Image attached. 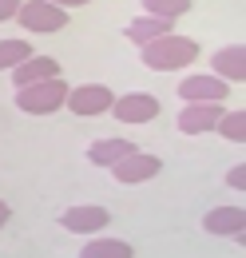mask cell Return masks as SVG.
Listing matches in <instances>:
<instances>
[{
    "instance_id": "1",
    "label": "cell",
    "mask_w": 246,
    "mask_h": 258,
    "mask_svg": "<svg viewBox=\"0 0 246 258\" xmlns=\"http://www.w3.org/2000/svg\"><path fill=\"white\" fill-rule=\"evenodd\" d=\"M139 60L151 72H183V68H191L199 60V40L195 36H179V32L159 36V40L139 48Z\"/></svg>"
},
{
    "instance_id": "2",
    "label": "cell",
    "mask_w": 246,
    "mask_h": 258,
    "mask_svg": "<svg viewBox=\"0 0 246 258\" xmlns=\"http://www.w3.org/2000/svg\"><path fill=\"white\" fill-rule=\"evenodd\" d=\"M64 99H68V84L60 76L56 80H44V84H28V88H16V107L24 115H52L60 111Z\"/></svg>"
},
{
    "instance_id": "3",
    "label": "cell",
    "mask_w": 246,
    "mask_h": 258,
    "mask_svg": "<svg viewBox=\"0 0 246 258\" xmlns=\"http://www.w3.org/2000/svg\"><path fill=\"white\" fill-rule=\"evenodd\" d=\"M16 24L24 32H60V28H68V12L56 8L52 0H20Z\"/></svg>"
},
{
    "instance_id": "4",
    "label": "cell",
    "mask_w": 246,
    "mask_h": 258,
    "mask_svg": "<svg viewBox=\"0 0 246 258\" xmlns=\"http://www.w3.org/2000/svg\"><path fill=\"white\" fill-rule=\"evenodd\" d=\"M111 103H115V96H111L107 84H80V88H68V99H64V107H68L72 115H84V119L111 111Z\"/></svg>"
},
{
    "instance_id": "5",
    "label": "cell",
    "mask_w": 246,
    "mask_h": 258,
    "mask_svg": "<svg viewBox=\"0 0 246 258\" xmlns=\"http://www.w3.org/2000/svg\"><path fill=\"white\" fill-rule=\"evenodd\" d=\"M230 96V84H222L211 72H191L179 80V99L183 103H226Z\"/></svg>"
},
{
    "instance_id": "6",
    "label": "cell",
    "mask_w": 246,
    "mask_h": 258,
    "mask_svg": "<svg viewBox=\"0 0 246 258\" xmlns=\"http://www.w3.org/2000/svg\"><path fill=\"white\" fill-rule=\"evenodd\" d=\"M159 96H151V92H123V96H115V103H111V115L119 119V123H151L155 115H159Z\"/></svg>"
},
{
    "instance_id": "7",
    "label": "cell",
    "mask_w": 246,
    "mask_h": 258,
    "mask_svg": "<svg viewBox=\"0 0 246 258\" xmlns=\"http://www.w3.org/2000/svg\"><path fill=\"white\" fill-rule=\"evenodd\" d=\"M60 226L64 230H72V234H99V230H107L111 226V211L107 207H99V203H80V207H68L60 215Z\"/></svg>"
},
{
    "instance_id": "8",
    "label": "cell",
    "mask_w": 246,
    "mask_h": 258,
    "mask_svg": "<svg viewBox=\"0 0 246 258\" xmlns=\"http://www.w3.org/2000/svg\"><path fill=\"white\" fill-rule=\"evenodd\" d=\"M163 171V159L159 155H151V151H131L127 159H119L115 167H111V179L115 183H123V187H135V183H147V179H155Z\"/></svg>"
},
{
    "instance_id": "9",
    "label": "cell",
    "mask_w": 246,
    "mask_h": 258,
    "mask_svg": "<svg viewBox=\"0 0 246 258\" xmlns=\"http://www.w3.org/2000/svg\"><path fill=\"white\" fill-rule=\"evenodd\" d=\"M222 103H183V111H179V131L183 135H207V131L218 127V119H222Z\"/></svg>"
},
{
    "instance_id": "10",
    "label": "cell",
    "mask_w": 246,
    "mask_h": 258,
    "mask_svg": "<svg viewBox=\"0 0 246 258\" xmlns=\"http://www.w3.org/2000/svg\"><path fill=\"white\" fill-rule=\"evenodd\" d=\"M203 230L207 234H218V238H238L242 242V230H246V211L242 203L238 207H215L203 215Z\"/></svg>"
},
{
    "instance_id": "11",
    "label": "cell",
    "mask_w": 246,
    "mask_h": 258,
    "mask_svg": "<svg viewBox=\"0 0 246 258\" xmlns=\"http://www.w3.org/2000/svg\"><path fill=\"white\" fill-rule=\"evenodd\" d=\"M211 76H218L222 84H242L246 80V48L238 44H226L211 56Z\"/></svg>"
},
{
    "instance_id": "12",
    "label": "cell",
    "mask_w": 246,
    "mask_h": 258,
    "mask_svg": "<svg viewBox=\"0 0 246 258\" xmlns=\"http://www.w3.org/2000/svg\"><path fill=\"white\" fill-rule=\"evenodd\" d=\"M56 76H60V60H56V56H36V52H32L24 64L12 68V88L44 84V80H56Z\"/></svg>"
},
{
    "instance_id": "13",
    "label": "cell",
    "mask_w": 246,
    "mask_h": 258,
    "mask_svg": "<svg viewBox=\"0 0 246 258\" xmlns=\"http://www.w3.org/2000/svg\"><path fill=\"white\" fill-rule=\"evenodd\" d=\"M171 32H175V24H171V20H159V16H147V12L123 24V36H127L131 44H139V48H143V44H151V40H159V36H171Z\"/></svg>"
},
{
    "instance_id": "14",
    "label": "cell",
    "mask_w": 246,
    "mask_h": 258,
    "mask_svg": "<svg viewBox=\"0 0 246 258\" xmlns=\"http://www.w3.org/2000/svg\"><path fill=\"white\" fill-rule=\"evenodd\" d=\"M135 151V143H127V139H119V135H107V139H95L92 147H88V159L95 163V167H115L119 159H127Z\"/></svg>"
},
{
    "instance_id": "15",
    "label": "cell",
    "mask_w": 246,
    "mask_h": 258,
    "mask_svg": "<svg viewBox=\"0 0 246 258\" xmlns=\"http://www.w3.org/2000/svg\"><path fill=\"white\" fill-rule=\"evenodd\" d=\"M80 258H135V250H131V242H123V238L95 234L92 242L80 250Z\"/></svg>"
},
{
    "instance_id": "16",
    "label": "cell",
    "mask_w": 246,
    "mask_h": 258,
    "mask_svg": "<svg viewBox=\"0 0 246 258\" xmlns=\"http://www.w3.org/2000/svg\"><path fill=\"white\" fill-rule=\"evenodd\" d=\"M139 8H143L147 16H159V20H171V24H175V20L187 16L195 4H191V0H143Z\"/></svg>"
},
{
    "instance_id": "17",
    "label": "cell",
    "mask_w": 246,
    "mask_h": 258,
    "mask_svg": "<svg viewBox=\"0 0 246 258\" xmlns=\"http://www.w3.org/2000/svg\"><path fill=\"white\" fill-rule=\"evenodd\" d=\"M218 135L226 139V143H242L246 139V111L242 107H230V111H222V119H218Z\"/></svg>"
},
{
    "instance_id": "18",
    "label": "cell",
    "mask_w": 246,
    "mask_h": 258,
    "mask_svg": "<svg viewBox=\"0 0 246 258\" xmlns=\"http://www.w3.org/2000/svg\"><path fill=\"white\" fill-rule=\"evenodd\" d=\"M28 56H32L28 40H16V36L12 40H0V72H12L16 64H24Z\"/></svg>"
},
{
    "instance_id": "19",
    "label": "cell",
    "mask_w": 246,
    "mask_h": 258,
    "mask_svg": "<svg viewBox=\"0 0 246 258\" xmlns=\"http://www.w3.org/2000/svg\"><path fill=\"white\" fill-rule=\"evenodd\" d=\"M226 187H230V191H238V195L246 191V163H234V167L226 171Z\"/></svg>"
},
{
    "instance_id": "20",
    "label": "cell",
    "mask_w": 246,
    "mask_h": 258,
    "mask_svg": "<svg viewBox=\"0 0 246 258\" xmlns=\"http://www.w3.org/2000/svg\"><path fill=\"white\" fill-rule=\"evenodd\" d=\"M16 8H20V0H0V24L4 20H16Z\"/></svg>"
},
{
    "instance_id": "21",
    "label": "cell",
    "mask_w": 246,
    "mask_h": 258,
    "mask_svg": "<svg viewBox=\"0 0 246 258\" xmlns=\"http://www.w3.org/2000/svg\"><path fill=\"white\" fill-rule=\"evenodd\" d=\"M52 4H56V8H64V12H68V8H84V4H92V0H52Z\"/></svg>"
},
{
    "instance_id": "22",
    "label": "cell",
    "mask_w": 246,
    "mask_h": 258,
    "mask_svg": "<svg viewBox=\"0 0 246 258\" xmlns=\"http://www.w3.org/2000/svg\"><path fill=\"white\" fill-rule=\"evenodd\" d=\"M8 219H12V207H8L4 199H0V226H8Z\"/></svg>"
}]
</instances>
